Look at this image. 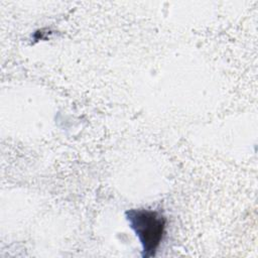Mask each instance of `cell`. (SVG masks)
<instances>
[{
  "label": "cell",
  "mask_w": 258,
  "mask_h": 258,
  "mask_svg": "<svg viewBox=\"0 0 258 258\" xmlns=\"http://www.w3.org/2000/svg\"><path fill=\"white\" fill-rule=\"evenodd\" d=\"M131 228L142 245V257L155 255L165 230V218L155 211L133 209L126 213Z\"/></svg>",
  "instance_id": "6da1fadb"
}]
</instances>
